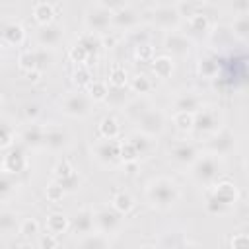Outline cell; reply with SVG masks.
I'll return each instance as SVG.
<instances>
[{"label": "cell", "instance_id": "cell-27", "mask_svg": "<svg viewBox=\"0 0 249 249\" xmlns=\"http://www.w3.org/2000/svg\"><path fill=\"white\" fill-rule=\"evenodd\" d=\"M198 105H200V99H198L196 95H193V93H181V95H177L175 101H173L175 111H189V113H195V111L198 109Z\"/></svg>", "mask_w": 249, "mask_h": 249}, {"label": "cell", "instance_id": "cell-55", "mask_svg": "<svg viewBox=\"0 0 249 249\" xmlns=\"http://www.w3.org/2000/svg\"><path fill=\"white\" fill-rule=\"evenodd\" d=\"M0 58H2V53H0Z\"/></svg>", "mask_w": 249, "mask_h": 249}, {"label": "cell", "instance_id": "cell-35", "mask_svg": "<svg viewBox=\"0 0 249 249\" xmlns=\"http://www.w3.org/2000/svg\"><path fill=\"white\" fill-rule=\"evenodd\" d=\"M187 23H189V27H191V31H195V33H202V31H208V27H210V19H208V16L204 14V12H195L189 19H187Z\"/></svg>", "mask_w": 249, "mask_h": 249}, {"label": "cell", "instance_id": "cell-34", "mask_svg": "<svg viewBox=\"0 0 249 249\" xmlns=\"http://www.w3.org/2000/svg\"><path fill=\"white\" fill-rule=\"evenodd\" d=\"M109 84H111V88H115V89H121V88H124V86H128V74H126V70H124L123 66L115 64V66L109 70Z\"/></svg>", "mask_w": 249, "mask_h": 249}, {"label": "cell", "instance_id": "cell-42", "mask_svg": "<svg viewBox=\"0 0 249 249\" xmlns=\"http://www.w3.org/2000/svg\"><path fill=\"white\" fill-rule=\"evenodd\" d=\"M119 158H121L124 163H134V161H138V152H136V150H134V146L126 140V142H121Z\"/></svg>", "mask_w": 249, "mask_h": 249}, {"label": "cell", "instance_id": "cell-32", "mask_svg": "<svg viewBox=\"0 0 249 249\" xmlns=\"http://www.w3.org/2000/svg\"><path fill=\"white\" fill-rule=\"evenodd\" d=\"M68 56H70V60L76 62L78 66H88V68H89V64H95V60H93V58L86 53V49H84L82 45H78V43L70 47Z\"/></svg>", "mask_w": 249, "mask_h": 249}, {"label": "cell", "instance_id": "cell-22", "mask_svg": "<svg viewBox=\"0 0 249 249\" xmlns=\"http://www.w3.org/2000/svg\"><path fill=\"white\" fill-rule=\"evenodd\" d=\"M119 150H121V142L117 140H103L95 146V156L101 161H113L115 158H119Z\"/></svg>", "mask_w": 249, "mask_h": 249}, {"label": "cell", "instance_id": "cell-18", "mask_svg": "<svg viewBox=\"0 0 249 249\" xmlns=\"http://www.w3.org/2000/svg\"><path fill=\"white\" fill-rule=\"evenodd\" d=\"M218 175V163L214 158H200L195 163V177L200 181H212Z\"/></svg>", "mask_w": 249, "mask_h": 249}, {"label": "cell", "instance_id": "cell-47", "mask_svg": "<svg viewBox=\"0 0 249 249\" xmlns=\"http://www.w3.org/2000/svg\"><path fill=\"white\" fill-rule=\"evenodd\" d=\"M14 191V181H12V175H8V173H0V196H4V195H8V193H12Z\"/></svg>", "mask_w": 249, "mask_h": 249}, {"label": "cell", "instance_id": "cell-44", "mask_svg": "<svg viewBox=\"0 0 249 249\" xmlns=\"http://www.w3.org/2000/svg\"><path fill=\"white\" fill-rule=\"evenodd\" d=\"M198 72H200L202 76L210 78V76H214V74L218 72V62H216L214 58H202L200 64H198Z\"/></svg>", "mask_w": 249, "mask_h": 249}, {"label": "cell", "instance_id": "cell-8", "mask_svg": "<svg viewBox=\"0 0 249 249\" xmlns=\"http://www.w3.org/2000/svg\"><path fill=\"white\" fill-rule=\"evenodd\" d=\"M138 21V12L134 10V6L130 4H117L115 10H113V25L117 27H124V29H130L134 23Z\"/></svg>", "mask_w": 249, "mask_h": 249}, {"label": "cell", "instance_id": "cell-26", "mask_svg": "<svg viewBox=\"0 0 249 249\" xmlns=\"http://www.w3.org/2000/svg\"><path fill=\"white\" fill-rule=\"evenodd\" d=\"M86 95L91 101H105L109 97V86L103 80H91V84L86 88Z\"/></svg>", "mask_w": 249, "mask_h": 249}, {"label": "cell", "instance_id": "cell-25", "mask_svg": "<svg viewBox=\"0 0 249 249\" xmlns=\"http://www.w3.org/2000/svg\"><path fill=\"white\" fill-rule=\"evenodd\" d=\"M218 126V117L216 113L212 111H200V113H195V126L193 128H198L202 132H208V130H214Z\"/></svg>", "mask_w": 249, "mask_h": 249}, {"label": "cell", "instance_id": "cell-7", "mask_svg": "<svg viewBox=\"0 0 249 249\" xmlns=\"http://www.w3.org/2000/svg\"><path fill=\"white\" fill-rule=\"evenodd\" d=\"M53 171H54L56 183H60V185L64 187V191H66V189H72V187L76 185V181H78L76 169H74V165H72L68 160H58V161L54 163Z\"/></svg>", "mask_w": 249, "mask_h": 249}, {"label": "cell", "instance_id": "cell-51", "mask_svg": "<svg viewBox=\"0 0 249 249\" xmlns=\"http://www.w3.org/2000/svg\"><path fill=\"white\" fill-rule=\"evenodd\" d=\"M18 249H35V247H33V245L29 243V241H25V243H21V245H19Z\"/></svg>", "mask_w": 249, "mask_h": 249}, {"label": "cell", "instance_id": "cell-50", "mask_svg": "<svg viewBox=\"0 0 249 249\" xmlns=\"http://www.w3.org/2000/svg\"><path fill=\"white\" fill-rule=\"evenodd\" d=\"M25 78H27L29 82H37V80L41 78V70H31V72L25 74Z\"/></svg>", "mask_w": 249, "mask_h": 249}, {"label": "cell", "instance_id": "cell-11", "mask_svg": "<svg viewBox=\"0 0 249 249\" xmlns=\"http://www.w3.org/2000/svg\"><path fill=\"white\" fill-rule=\"evenodd\" d=\"M33 19L43 27V25H51L56 19V6L51 2H35L31 8Z\"/></svg>", "mask_w": 249, "mask_h": 249}, {"label": "cell", "instance_id": "cell-3", "mask_svg": "<svg viewBox=\"0 0 249 249\" xmlns=\"http://www.w3.org/2000/svg\"><path fill=\"white\" fill-rule=\"evenodd\" d=\"M235 200H237V189H235V185L230 183V181H220L212 189V196L208 200V208L214 210V212L216 210L220 212V210L231 206Z\"/></svg>", "mask_w": 249, "mask_h": 249}, {"label": "cell", "instance_id": "cell-28", "mask_svg": "<svg viewBox=\"0 0 249 249\" xmlns=\"http://www.w3.org/2000/svg\"><path fill=\"white\" fill-rule=\"evenodd\" d=\"M175 128L179 132H191L193 126H195V113H189V111H175L173 117H171Z\"/></svg>", "mask_w": 249, "mask_h": 249}, {"label": "cell", "instance_id": "cell-52", "mask_svg": "<svg viewBox=\"0 0 249 249\" xmlns=\"http://www.w3.org/2000/svg\"><path fill=\"white\" fill-rule=\"evenodd\" d=\"M140 249H156V247H154V245H142Z\"/></svg>", "mask_w": 249, "mask_h": 249}, {"label": "cell", "instance_id": "cell-46", "mask_svg": "<svg viewBox=\"0 0 249 249\" xmlns=\"http://www.w3.org/2000/svg\"><path fill=\"white\" fill-rule=\"evenodd\" d=\"M230 245H231V249H249V237H247V233H235V235H231Z\"/></svg>", "mask_w": 249, "mask_h": 249}, {"label": "cell", "instance_id": "cell-15", "mask_svg": "<svg viewBox=\"0 0 249 249\" xmlns=\"http://www.w3.org/2000/svg\"><path fill=\"white\" fill-rule=\"evenodd\" d=\"M165 49L171 53V54H177V56H185L191 49V41L183 35V33H177V31H169L165 35Z\"/></svg>", "mask_w": 249, "mask_h": 249}, {"label": "cell", "instance_id": "cell-36", "mask_svg": "<svg viewBox=\"0 0 249 249\" xmlns=\"http://www.w3.org/2000/svg\"><path fill=\"white\" fill-rule=\"evenodd\" d=\"M128 86H130V89L134 93H140V95L148 93L152 89V82H150V78L146 74H134L132 78H128Z\"/></svg>", "mask_w": 249, "mask_h": 249}, {"label": "cell", "instance_id": "cell-1", "mask_svg": "<svg viewBox=\"0 0 249 249\" xmlns=\"http://www.w3.org/2000/svg\"><path fill=\"white\" fill-rule=\"evenodd\" d=\"M113 10H115V6L109 2L89 4L86 10V18H84L88 31L95 33V35H105L109 31V27L113 25Z\"/></svg>", "mask_w": 249, "mask_h": 249}, {"label": "cell", "instance_id": "cell-20", "mask_svg": "<svg viewBox=\"0 0 249 249\" xmlns=\"http://www.w3.org/2000/svg\"><path fill=\"white\" fill-rule=\"evenodd\" d=\"M45 228H47L49 233H53V235H60V233H64V231L70 228V218H66L62 212H53V214L47 216Z\"/></svg>", "mask_w": 249, "mask_h": 249}, {"label": "cell", "instance_id": "cell-5", "mask_svg": "<svg viewBox=\"0 0 249 249\" xmlns=\"http://www.w3.org/2000/svg\"><path fill=\"white\" fill-rule=\"evenodd\" d=\"M25 41V29L18 21H0V47H19Z\"/></svg>", "mask_w": 249, "mask_h": 249}, {"label": "cell", "instance_id": "cell-10", "mask_svg": "<svg viewBox=\"0 0 249 249\" xmlns=\"http://www.w3.org/2000/svg\"><path fill=\"white\" fill-rule=\"evenodd\" d=\"M138 124H140V130L144 134L154 136L163 128V117L160 111H144L138 117Z\"/></svg>", "mask_w": 249, "mask_h": 249}, {"label": "cell", "instance_id": "cell-30", "mask_svg": "<svg viewBox=\"0 0 249 249\" xmlns=\"http://www.w3.org/2000/svg\"><path fill=\"white\" fill-rule=\"evenodd\" d=\"M128 142H130V144L134 146V150L138 152V158L148 156V154L152 152V148H154V140H152V136H148V134H144V132H136Z\"/></svg>", "mask_w": 249, "mask_h": 249}, {"label": "cell", "instance_id": "cell-14", "mask_svg": "<svg viewBox=\"0 0 249 249\" xmlns=\"http://www.w3.org/2000/svg\"><path fill=\"white\" fill-rule=\"evenodd\" d=\"M93 222H95V226H99V230H101L103 233H111L113 230H117V228H119L121 218L117 216V212H115V210L101 208V210H97V212L93 214Z\"/></svg>", "mask_w": 249, "mask_h": 249}, {"label": "cell", "instance_id": "cell-2", "mask_svg": "<svg viewBox=\"0 0 249 249\" xmlns=\"http://www.w3.org/2000/svg\"><path fill=\"white\" fill-rule=\"evenodd\" d=\"M146 193H148V198H150L156 206H160V208H167V206H171L173 202H177V198H179L177 183L171 181V179H165V177L152 181V183L148 185V191H146Z\"/></svg>", "mask_w": 249, "mask_h": 249}, {"label": "cell", "instance_id": "cell-54", "mask_svg": "<svg viewBox=\"0 0 249 249\" xmlns=\"http://www.w3.org/2000/svg\"><path fill=\"white\" fill-rule=\"evenodd\" d=\"M181 249H191V247H181Z\"/></svg>", "mask_w": 249, "mask_h": 249}, {"label": "cell", "instance_id": "cell-38", "mask_svg": "<svg viewBox=\"0 0 249 249\" xmlns=\"http://www.w3.org/2000/svg\"><path fill=\"white\" fill-rule=\"evenodd\" d=\"M12 144H14V128L4 119H0V150L12 148Z\"/></svg>", "mask_w": 249, "mask_h": 249}, {"label": "cell", "instance_id": "cell-41", "mask_svg": "<svg viewBox=\"0 0 249 249\" xmlns=\"http://www.w3.org/2000/svg\"><path fill=\"white\" fill-rule=\"evenodd\" d=\"M91 72H89V68L88 66H76V70H74V82H76V86L78 88H88L89 84H91Z\"/></svg>", "mask_w": 249, "mask_h": 249}, {"label": "cell", "instance_id": "cell-9", "mask_svg": "<svg viewBox=\"0 0 249 249\" xmlns=\"http://www.w3.org/2000/svg\"><path fill=\"white\" fill-rule=\"evenodd\" d=\"M25 167H27V158L19 148H12L2 160V171L8 175H16Z\"/></svg>", "mask_w": 249, "mask_h": 249}, {"label": "cell", "instance_id": "cell-33", "mask_svg": "<svg viewBox=\"0 0 249 249\" xmlns=\"http://www.w3.org/2000/svg\"><path fill=\"white\" fill-rule=\"evenodd\" d=\"M107 247H109V241L105 233H88L80 243V249H107Z\"/></svg>", "mask_w": 249, "mask_h": 249}, {"label": "cell", "instance_id": "cell-40", "mask_svg": "<svg viewBox=\"0 0 249 249\" xmlns=\"http://www.w3.org/2000/svg\"><path fill=\"white\" fill-rule=\"evenodd\" d=\"M64 195H66L64 187H62L60 183H56V181L49 183L47 189H45V196H47L49 202H60V200L64 198Z\"/></svg>", "mask_w": 249, "mask_h": 249}, {"label": "cell", "instance_id": "cell-6", "mask_svg": "<svg viewBox=\"0 0 249 249\" xmlns=\"http://www.w3.org/2000/svg\"><path fill=\"white\" fill-rule=\"evenodd\" d=\"M152 16H154V23L161 29L175 27L181 18L175 4H156V6H152Z\"/></svg>", "mask_w": 249, "mask_h": 249}, {"label": "cell", "instance_id": "cell-19", "mask_svg": "<svg viewBox=\"0 0 249 249\" xmlns=\"http://www.w3.org/2000/svg\"><path fill=\"white\" fill-rule=\"evenodd\" d=\"M97 130H99V136H101L103 140H117L119 134H121V124H119V121H117L115 117L107 115V117H103V119L99 121Z\"/></svg>", "mask_w": 249, "mask_h": 249}, {"label": "cell", "instance_id": "cell-21", "mask_svg": "<svg viewBox=\"0 0 249 249\" xmlns=\"http://www.w3.org/2000/svg\"><path fill=\"white\" fill-rule=\"evenodd\" d=\"M93 226H95V222H93V214H91L89 210H82V212L74 218V222H70V228H72L74 233H78V235H88V233H91Z\"/></svg>", "mask_w": 249, "mask_h": 249}, {"label": "cell", "instance_id": "cell-53", "mask_svg": "<svg viewBox=\"0 0 249 249\" xmlns=\"http://www.w3.org/2000/svg\"><path fill=\"white\" fill-rule=\"evenodd\" d=\"M2 101H4V99H2V93H0V107H2Z\"/></svg>", "mask_w": 249, "mask_h": 249}, {"label": "cell", "instance_id": "cell-16", "mask_svg": "<svg viewBox=\"0 0 249 249\" xmlns=\"http://www.w3.org/2000/svg\"><path fill=\"white\" fill-rule=\"evenodd\" d=\"M169 156L177 163H193L196 161V148L191 142H177L169 148Z\"/></svg>", "mask_w": 249, "mask_h": 249}, {"label": "cell", "instance_id": "cell-31", "mask_svg": "<svg viewBox=\"0 0 249 249\" xmlns=\"http://www.w3.org/2000/svg\"><path fill=\"white\" fill-rule=\"evenodd\" d=\"M111 206H113V210H115L117 214H126V212L132 210L134 198H132L128 193H124V191H119V193L111 198Z\"/></svg>", "mask_w": 249, "mask_h": 249}, {"label": "cell", "instance_id": "cell-29", "mask_svg": "<svg viewBox=\"0 0 249 249\" xmlns=\"http://www.w3.org/2000/svg\"><path fill=\"white\" fill-rule=\"evenodd\" d=\"M21 140H23L27 146H41V144H43V140H45V126L29 124V126L23 130Z\"/></svg>", "mask_w": 249, "mask_h": 249}, {"label": "cell", "instance_id": "cell-37", "mask_svg": "<svg viewBox=\"0 0 249 249\" xmlns=\"http://www.w3.org/2000/svg\"><path fill=\"white\" fill-rule=\"evenodd\" d=\"M18 231L19 235L23 237H33L39 233V222L35 218H23L19 224H18Z\"/></svg>", "mask_w": 249, "mask_h": 249}, {"label": "cell", "instance_id": "cell-4", "mask_svg": "<svg viewBox=\"0 0 249 249\" xmlns=\"http://www.w3.org/2000/svg\"><path fill=\"white\" fill-rule=\"evenodd\" d=\"M89 105H91V99L86 93H82V91L68 93L60 101L62 111L66 115H70V117H84V115H88L89 113Z\"/></svg>", "mask_w": 249, "mask_h": 249}, {"label": "cell", "instance_id": "cell-45", "mask_svg": "<svg viewBox=\"0 0 249 249\" xmlns=\"http://www.w3.org/2000/svg\"><path fill=\"white\" fill-rule=\"evenodd\" d=\"M233 31H235L239 37H245V35H247V31H249V18H247V14H241V16L233 21Z\"/></svg>", "mask_w": 249, "mask_h": 249}, {"label": "cell", "instance_id": "cell-49", "mask_svg": "<svg viewBox=\"0 0 249 249\" xmlns=\"http://www.w3.org/2000/svg\"><path fill=\"white\" fill-rule=\"evenodd\" d=\"M35 115H39V107L33 103V105H27L25 107V117L27 119H31V117H35Z\"/></svg>", "mask_w": 249, "mask_h": 249}, {"label": "cell", "instance_id": "cell-39", "mask_svg": "<svg viewBox=\"0 0 249 249\" xmlns=\"http://www.w3.org/2000/svg\"><path fill=\"white\" fill-rule=\"evenodd\" d=\"M134 56L142 62H152L154 60V47L148 43V41H142V43H136L134 47Z\"/></svg>", "mask_w": 249, "mask_h": 249}, {"label": "cell", "instance_id": "cell-23", "mask_svg": "<svg viewBox=\"0 0 249 249\" xmlns=\"http://www.w3.org/2000/svg\"><path fill=\"white\" fill-rule=\"evenodd\" d=\"M78 45H82L84 49H86V53L93 58V60H97V53H99V49H101V35H95V33H89V31H84L80 37H78V41H76Z\"/></svg>", "mask_w": 249, "mask_h": 249}, {"label": "cell", "instance_id": "cell-13", "mask_svg": "<svg viewBox=\"0 0 249 249\" xmlns=\"http://www.w3.org/2000/svg\"><path fill=\"white\" fill-rule=\"evenodd\" d=\"M43 144H45L49 150L58 152V150L66 148V144H68V134H66V130H62L60 126H47V128H45V140H43Z\"/></svg>", "mask_w": 249, "mask_h": 249}, {"label": "cell", "instance_id": "cell-17", "mask_svg": "<svg viewBox=\"0 0 249 249\" xmlns=\"http://www.w3.org/2000/svg\"><path fill=\"white\" fill-rule=\"evenodd\" d=\"M37 39L41 43V47H56L62 39V27L58 23H51V25H43L37 33Z\"/></svg>", "mask_w": 249, "mask_h": 249}, {"label": "cell", "instance_id": "cell-48", "mask_svg": "<svg viewBox=\"0 0 249 249\" xmlns=\"http://www.w3.org/2000/svg\"><path fill=\"white\" fill-rule=\"evenodd\" d=\"M58 245V235H53V233H43V237H41V247L43 249H54Z\"/></svg>", "mask_w": 249, "mask_h": 249}, {"label": "cell", "instance_id": "cell-24", "mask_svg": "<svg viewBox=\"0 0 249 249\" xmlns=\"http://www.w3.org/2000/svg\"><path fill=\"white\" fill-rule=\"evenodd\" d=\"M152 72L160 78V80H167L173 74V58L167 54L161 56H154L152 60Z\"/></svg>", "mask_w": 249, "mask_h": 249}, {"label": "cell", "instance_id": "cell-12", "mask_svg": "<svg viewBox=\"0 0 249 249\" xmlns=\"http://www.w3.org/2000/svg\"><path fill=\"white\" fill-rule=\"evenodd\" d=\"M47 53L41 49V51H23L19 53L18 56V66L27 74L31 70H41V62L45 60Z\"/></svg>", "mask_w": 249, "mask_h": 249}, {"label": "cell", "instance_id": "cell-43", "mask_svg": "<svg viewBox=\"0 0 249 249\" xmlns=\"http://www.w3.org/2000/svg\"><path fill=\"white\" fill-rule=\"evenodd\" d=\"M18 224V216L10 210H0V231H10Z\"/></svg>", "mask_w": 249, "mask_h": 249}]
</instances>
